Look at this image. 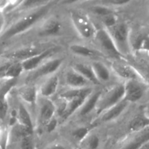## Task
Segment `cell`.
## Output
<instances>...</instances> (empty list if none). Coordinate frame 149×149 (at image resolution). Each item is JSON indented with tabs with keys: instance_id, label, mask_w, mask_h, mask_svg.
<instances>
[{
	"instance_id": "7a4b0ae2",
	"label": "cell",
	"mask_w": 149,
	"mask_h": 149,
	"mask_svg": "<svg viewBox=\"0 0 149 149\" xmlns=\"http://www.w3.org/2000/svg\"><path fill=\"white\" fill-rule=\"evenodd\" d=\"M113 41L118 52L123 57L127 56L131 52L130 45L131 31L128 25L118 21L111 27L105 29Z\"/></svg>"
},
{
	"instance_id": "e0dca14e",
	"label": "cell",
	"mask_w": 149,
	"mask_h": 149,
	"mask_svg": "<svg viewBox=\"0 0 149 149\" xmlns=\"http://www.w3.org/2000/svg\"><path fill=\"white\" fill-rule=\"evenodd\" d=\"M58 85H59V78L58 76L54 74L48 77V79L42 83L38 90V93L43 98L49 99L56 93Z\"/></svg>"
},
{
	"instance_id": "8fae6325",
	"label": "cell",
	"mask_w": 149,
	"mask_h": 149,
	"mask_svg": "<svg viewBox=\"0 0 149 149\" xmlns=\"http://www.w3.org/2000/svg\"><path fill=\"white\" fill-rule=\"evenodd\" d=\"M57 112L56 106L52 100L48 98H44L39 106L38 112V122L41 126L45 127L52 120Z\"/></svg>"
},
{
	"instance_id": "5b68a950",
	"label": "cell",
	"mask_w": 149,
	"mask_h": 149,
	"mask_svg": "<svg viewBox=\"0 0 149 149\" xmlns=\"http://www.w3.org/2000/svg\"><path fill=\"white\" fill-rule=\"evenodd\" d=\"M93 40H94L96 45L99 48L101 53L102 52L104 55L115 58V61L121 60L122 58H124L118 52L113 41L105 28H101L96 30Z\"/></svg>"
},
{
	"instance_id": "4dcf8cb0",
	"label": "cell",
	"mask_w": 149,
	"mask_h": 149,
	"mask_svg": "<svg viewBox=\"0 0 149 149\" xmlns=\"http://www.w3.org/2000/svg\"><path fill=\"white\" fill-rule=\"evenodd\" d=\"M45 149H67L64 145L61 143H53L48 146Z\"/></svg>"
},
{
	"instance_id": "9c48e42d",
	"label": "cell",
	"mask_w": 149,
	"mask_h": 149,
	"mask_svg": "<svg viewBox=\"0 0 149 149\" xmlns=\"http://www.w3.org/2000/svg\"><path fill=\"white\" fill-rule=\"evenodd\" d=\"M42 51L36 47H24L8 52L4 51L1 57L9 61L21 63L38 55Z\"/></svg>"
},
{
	"instance_id": "2e32d148",
	"label": "cell",
	"mask_w": 149,
	"mask_h": 149,
	"mask_svg": "<svg viewBox=\"0 0 149 149\" xmlns=\"http://www.w3.org/2000/svg\"><path fill=\"white\" fill-rule=\"evenodd\" d=\"M129 103L126 100H123L119 103L116 104L115 106H112V108L109 109L108 110L105 111V112L99 115V122H109L118 119L121 115L123 114L126 109L128 107Z\"/></svg>"
},
{
	"instance_id": "d6986e66",
	"label": "cell",
	"mask_w": 149,
	"mask_h": 149,
	"mask_svg": "<svg viewBox=\"0 0 149 149\" xmlns=\"http://www.w3.org/2000/svg\"><path fill=\"white\" fill-rule=\"evenodd\" d=\"M102 92L100 90H93V93L86 98L85 102L83 103V106L79 109L78 113L80 116H85L91 113L93 111L96 110V106H97L98 101L100 97L101 94Z\"/></svg>"
},
{
	"instance_id": "5bb4252c",
	"label": "cell",
	"mask_w": 149,
	"mask_h": 149,
	"mask_svg": "<svg viewBox=\"0 0 149 149\" xmlns=\"http://www.w3.org/2000/svg\"><path fill=\"white\" fill-rule=\"evenodd\" d=\"M65 82L69 88L82 89L90 87L91 84L73 68H70L65 74Z\"/></svg>"
},
{
	"instance_id": "8992f818",
	"label": "cell",
	"mask_w": 149,
	"mask_h": 149,
	"mask_svg": "<svg viewBox=\"0 0 149 149\" xmlns=\"http://www.w3.org/2000/svg\"><path fill=\"white\" fill-rule=\"evenodd\" d=\"M124 100L129 103H137L145 96L149 89V86L145 81L131 80L124 82Z\"/></svg>"
},
{
	"instance_id": "ba28073f",
	"label": "cell",
	"mask_w": 149,
	"mask_h": 149,
	"mask_svg": "<svg viewBox=\"0 0 149 149\" xmlns=\"http://www.w3.org/2000/svg\"><path fill=\"white\" fill-rule=\"evenodd\" d=\"M63 62H64V58H61L49 59L43 64H42L40 66L38 67L37 69L31 72L29 80L32 81L42 77H51V76L54 75L55 73L61 66Z\"/></svg>"
},
{
	"instance_id": "4fadbf2b",
	"label": "cell",
	"mask_w": 149,
	"mask_h": 149,
	"mask_svg": "<svg viewBox=\"0 0 149 149\" xmlns=\"http://www.w3.org/2000/svg\"><path fill=\"white\" fill-rule=\"evenodd\" d=\"M16 95L22 103H26L30 106L36 104L37 100L38 90L33 84H24L14 88Z\"/></svg>"
},
{
	"instance_id": "cb8c5ba5",
	"label": "cell",
	"mask_w": 149,
	"mask_h": 149,
	"mask_svg": "<svg viewBox=\"0 0 149 149\" xmlns=\"http://www.w3.org/2000/svg\"><path fill=\"white\" fill-rule=\"evenodd\" d=\"M149 127V119L142 112L131 119L129 124V131L130 134L139 132Z\"/></svg>"
},
{
	"instance_id": "ffe728a7",
	"label": "cell",
	"mask_w": 149,
	"mask_h": 149,
	"mask_svg": "<svg viewBox=\"0 0 149 149\" xmlns=\"http://www.w3.org/2000/svg\"><path fill=\"white\" fill-rule=\"evenodd\" d=\"M62 31V25L56 18L48 19L41 26L39 33L41 36H53L58 35Z\"/></svg>"
},
{
	"instance_id": "484cf974",
	"label": "cell",
	"mask_w": 149,
	"mask_h": 149,
	"mask_svg": "<svg viewBox=\"0 0 149 149\" xmlns=\"http://www.w3.org/2000/svg\"><path fill=\"white\" fill-rule=\"evenodd\" d=\"M79 145L82 149H98L100 145V140L97 135L91 132Z\"/></svg>"
},
{
	"instance_id": "6da1fadb",
	"label": "cell",
	"mask_w": 149,
	"mask_h": 149,
	"mask_svg": "<svg viewBox=\"0 0 149 149\" xmlns=\"http://www.w3.org/2000/svg\"><path fill=\"white\" fill-rule=\"evenodd\" d=\"M54 1H48L45 4L34 9L27 14L6 24L2 33L0 36V47L10 40L25 33L33 27L37 23L42 20L53 7Z\"/></svg>"
},
{
	"instance_id": "f546056e",
	"label": "cell",
	"mask_w": 149,
	"mask_h": 149,
	"mask_svg": "<svg viewBox=\"0 0 149 149\" xmlns=\"http://www.w3.org/2000/svg\"><path fill=\"white\" fill-rule=\"evenodd\" d=\"M6 23H7V20L5 15L3 13H0V36L5 28Z\"/></svg>"
},
{
	"instance_id": "7402d4cb",
	"label": "cell",
	"mask_w": 149,
	"mask_h": 149,
	"mask_svg": "<svg viewBox=\"0 0 149 149\" xmlns=\"http://www.w3.org/2000/svg\"><path fill=\"white\" fill-rule=\"evenodd\" d=\"M93 90L91 87L82 89H71L63 92L60 94L59 97L61 100L67 101L72 99L79 98V97H87L93 93Z\"/></svg>"
},
{
	"instance_id": "ac0fdd59",
	"label": "cell",
	"mask_w": 149,
	"mask_h": 149,
	"mask_svg": "<svg viewBox=\"0 0 149 149\" xmlns=\"http://www.w3.org/2000/svg\"><path fill=\"white\" fill-rule=\"evenodd\" d=\"M91 66L99 84L108 83L111 79V71L105 63L101 61H94L91 62Z\"/></svg>"
},
{
	"instance_id": "7c38bea8",
	"label": "cell",
	"mask_w": 149,
	"mask_h": 149,
	"mask_svg": "<svg viewBox=\"0 0 149 149\" xmlns=\"http://www.w3.org/2000/svg\"><path fill=\"white\" fill-rule=\"evenodd\" d=\"M149 140V127L130 134L119 149H139L143 143Z\"/></svg>"
},
{
	"instance_id": "52a82bcc",
	"label": "cell",
	"mask_w": 149,
	"mask_h": 149,
	"mask_svg": "<svg viewBox=\"0 0 149 149\" xmlns=\"http://www.w3.org/2000/svg\"><path fill=\"white\" fill-rule=\"evenodd\" d=\"M111 69L115 76L124 80V82L131 80H139L146 82L134 65L124 62L122 60L114 61L111 64Z\"/></svg>"
},
{
	"instance_id": "277c9868",
	"label": "cell",
	"mask_w": 149,
	"mask_h": 149,
	"mask_svg": "<svg viewBox=\"0 0 149 149\" xmlns=\"http://www.w3.org/2000/svg\"><path fill=\"white\" fill-rule=\"evenodd\" d=\"M73 26L80 36L84 39H93L96 32V28L91 19L81 12L72 10L70 13Z\"/></svg>"
},
{
	"instance_id": "603a6c76",
	"label": "cell",
	"mask_w": 149,
	"mask_h": 149,
	"mask_svg": "<svg viewBox=\"0 0 149 149\" xmlns=\"http://www.w3.org/2000/svg\"><path fill=\"white\" fill-rule=\"evenodd\" d=\"M72 68L83 76L91 84H99L93 74L91 64H86L83 63H75L72 65Z\"/></svg>"
},
{
	"instance_id": "f1b7e54d",
	"label": "cell",
	"mask_w": 149,
	"mask_h": 149,
	"mask_svg": "<svg viewBox=\"0 0 149 149\" xmlns=\"http://www.w3.org/2000/svg\"><path fill=\"white\" fill-rule=\"evenodd\" d=\"M57 125H58V121L56 120L55 117L45 127V130L48 132H51L56 128Z\"/></svg>"
},
{
	"instance_id": "836d02e7",
	"label": "cell",
	"mask_w": 149,
	"mask_h": 149,
	"mask_svg": "<svg viewBox=\"0 0 149 149\" xmlns=\"http://www.w3.org/2000/svg\"><path fill=\"white\" fill-rule=\"evenodd\" d=\"M3 52H4V49H3V48H1V47H0V58L2 56Z\"/></svg>"
},
{
	"instance_id": "3957f363",
	"label": "cell",
	"mask_w": 149,
	"mask_h": 149,
	"mask_svg": "<svg viewBox=\"0 0 149 149\" xmlns=\"http://www.w3.org/2000/svg\"><path fill=\"white\" fill-rule=\"evenodd\" d=\"M124 98V84H118L112 86L101 94L96 106V113L99 116L105 111L122 101Z\"/></svg>"
},
{
	"instance_id": "4316f807",
	"label": "cell",
	"mask_w": 149,
	"mask_h": 149,
	"mask_svg": "<svg viewBox=\"0 0 149 149\" xmlns=\"http://www.w3.org/2000/svg\"><path fill=\"white\" fill-rule=\"evenodd\" d=\"M91 132V127H81L74 130L72 133L74 141L80 144L89 134Z\"/></svg>"
},
{
	"instance_id": "d4e9b609",
	"label": "cell",
	"mask_w": 149,
	"mask_h": 149,
	"mask_svg": "<svg viewBox=\"0 0 149 149\" xmlns=\"http://www.w3.org/2000/svg\"><path fill=\"white\" fill-rule=\"evenodd\" d=\"M24 72L20 62L13 61L7 70L5 79H18V77Z\"/></svg>"
},
{
	"instance_id": "1f68e13d",
	"label": "cell",
	"mask_w": 149,
	"mask_h": 149,
	"mask_svg": "<svg viewBox=\"0 0 149 149\" xmlns=\"http://www.w3.org/2000/svg\"><path fill=\"white\" fill-rule=\"evenodd\" d=\"M142 112H143V114L149 119V101H148L147 103H146V104L143 106Z\"/></svg>"
},
{
	"instance_id": "d6a6232c",
	"label": "cell",
	"mask_w": 149,
	"mask_h": 149,
	"mask_svg": "<svg viewBox=\"0 0 149 149\" xmlns=\"http://www.w3.org/2000/svg\"><path fill=\"white\" fill-rule=\"evenodd\" d=\"M139 149H149V140L148 141H146L145 143H143Z\"/></svg>"
},
{
	"instance_id": "44dd1931",
	"label": "cell",
	"mask_w": 149,
	"mask_h": 149,
	"mask_svg": "<svg viewBox=\"0 0 149 149\" xmlns=\"http://www.w3.org/2000/svg\"><path fill=\"white\" fill-rule=\"evenodd\" d=\"M70 50L74 55L78 57L86 58H93L98 56H102V53L94 49L86 46V45H80V44H73L70 46Z\"/></svg>"
},
{
	"instance_id": "e575fe53",
	"label": "cell",
	"mask_w": 149,
	"mask_h": 149,
	"mask_svg": "<svg viewBox=\"0 0 149 149\" xmlns=\"http://www.w3.org/2000/svg\"><path fill=\"white\" fill-rule=\"evenodd\" d=\"M148 22H149V8H148Z\"/></svg>"
},
{
	"instance_id": "9a60e30c",
	"label": "cell",
	"mask_w": 149,
	"mask_h": 149,
	"mask_svg": "<svg viewBox=\"0 0 149 149\" xmlns=\"http://www.w3.org/2000/svg\"><path fill=\"white\" fill-rule=\"evenodd\" d=\"M14 109L15 110L17 123L20 124L33 133L34 130V126L32 118L23 103H22L21 101L19 102L18 106Z\"/></svg>"
},
{
	"instance_id": "83f0119b",
	"label": "cell",
	"mask_w": 149,
	"mask_h": 149,
	"mask_svg": "<svg viewBox=\"0 0 149 149\" xmlns=\"http://www.w3.org/2000/svg\"><path fill=\"white\" fill-rule=\"evenodd\" d=\"M20 149H36L34 139L33 135H29L22 138L19 141Z\"/></svg>"
},
{
	"instance_id": "30bf717a",
	"label": "cell",
	"mask_w": 149,
	"mask_h": 149,
	"mask_svg": "<svg viewBox=\"0 0 149 149\" xmlns=\"http://www.w3.org/2000/svg\"><path fill=\"white\" fill-rule=\"evenodd\" d=\"M55 52V48H48V49H44L42 52H41L38 55L21 62L22 66H23L24 71L32 72V71H34L38 67L40 66L42 64L48 61L50 58L54 55Z\"/></svg>"
}]
</instances>
